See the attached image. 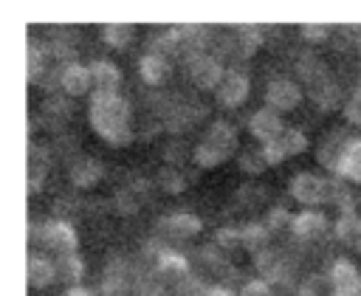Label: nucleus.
<instances>
[{"label": "nucleus", "instance_id": "1", "mask_svg": "<svg viewBox=\"0 0 361 296\" xmlns=\"http://www.w3.org/2000/svg\"><path fill=\"white\" fill-rule=\"evenodd\" d=\"M90 127L113 147L130 144V104L118 93H90Z\"/></svg>", "mask_w": 361, "mask_h": 296}, {"label": "nucleus", "instance_id": "2", "mask_svg": "<svg viewBox=\"0 0 361 296\" xmlns=\"http://www.w3.org/2000/svg\"><path fill=\"white\" fill-rule=\"evenodd\" d=\"M237 147V135L231 130V124L226 121H214L209 127V132L203 135V141L195 149V161L200 166H217L220 161H226Z\"/></svg>", "mask_w": 361, "mask_h": 296}, {"label": "nucleus", "instance_id": "3", "mask_svg": "<svg viewBox=\"0 0 361 296\" xmlns=\"http://www.w3.org/2000/svg\"><path fill=\"white\" fill-rule=\"evenodd\" d=\"M39 240H42V245H45V251H51V254H56L54 259H59V257H71V254H76V234H73V228L68 226V223H62V220H51V223H42V228H39Z\"/></svg>", "mask_w": 361, "mask_h": 296}, {"label": "nucleus", "instance_id": "4", "mask_svg": "<svg viewBox=\"0 0 361 296\" xmlns=\"http://www.w3.org/2000/svg\"><path fill=\"white\" fill-rule=\"evenodd\" d=\"M186 70H189L192 82H195L197 87H206V90H214V87L220 85L223 73H226V68H223L212 54H206V51H200V54H189V59H186Z\"/></svg>", "mask_w": 361, "mask_h": 296}, {"label": "nucleus", "instance_id": "5", "mask_svg": "<svg viewBox=\"0 0 361 296\" xmlns=\"http://www.w3.org/2000/svg\"><path fill=\"white\" fill-rule=\"evenodd\" d=\"M305 147H307V138H305V132H302V130H282L274 141L262 144V149H259V152H262L265 164H282L285 158L299 155Z\"/></svg>", "mask_w": 361, "mask_h": 296}, {"label": "nucleus", "instance_id": "6", "mask_svg": "<svg viewBox=\"0 0 361 296\" xmlns=\"http://www.w3.org/2000/svg\"><path fill=\"white\" fill-rule=\"evenodd\" d=\"M290 195L305 206H319L327 200V180H322L310 172H299L290 180Z\"/></svg>", "mask_w": 361, "mask_h": 296}, {"label": "nucleus", "instance_id": "7", "mask_svg": "<svg viewBox=\"0 0 361 296\" xmlns=\"http://www.w3.org/2000/svg\"><path fill=\"white\" fill-rule=\"evenodd\" d=\"M214 93H217V101H220V104L237 107V104H243L245 96H248V79H245L240 70H226L223 79H220V85L214 87Z\"/></svg>", "mask_w": 361, "mask_h": 296}, {"label": "nucleus", "instance_id": "8", "mask_svg": "<svg viewBox=\"0 0 361 296\" xmlns=\"http://www.w3.org/2000/svg\"><path fill=\"white\" fill-rule=\"evenodd\" d=\"M265 99H268L271 110H290V107L299 104L302 90H299V85H293L290 79H274V82L268 85V90H265Z\"/></svg>", "mask_w": 361, "mask_h": 296}, {"label": "nucleus", "instance_id": "9", "mask_svg": "<svg viewBox=\"0 0 361 296\" xmlns=\"http://www.w3.org/2000/svg\"><path fill=\"white\" fill-rule=\"evenodd\" d=\"M248 127H251V135H254V138H259L262 144H268V141H274V138L282 132V118H279L276 110L262 107V110H257V113L251 116Z\"/></svg>", "mask_w": 361, "mask_h": 296}, {"label": "nucleus", "instance_id": "10", "mask_svg": "<svg viewBox=\"0 0 361 296\" xmlns=\"http://www.w3.org/2000/svg\"><path fill=\"white\" fill-rule=\"evenodd\" d=\"M90 82H93V93H118V85H121V70L102 59V62H93L90 68Z\"/></svg>", "mask_w": 361, "mask_h": 296}, {"label": "nucleus", "instance_id": "11", "mask_svg": "<svg viewBox=\"0 0 361 296\" xmlns=\"http://www.w3.org/2000/svg\"><path fill=\"white\" fill-rule=\"evenodd\" d=\"M361 273L358 268L350 262V259H336L330 273H327V282H330V290L333 293H353V288L358 285Z\"/></svg>", "mask_w": 361, "mask_h": 296}, {"label": "nucleus", "instance_id": "12", "mask_svg": "<svg viewBox=\"0 0 361 296\" xmlns=\"http://www.w3.org/2000/svg\"><path fill=\"white\" fill-rule=\"evenodd\" d=\"M59 82H62V87L68 90V96H85V93L93 87L90 70H87L85 65H79V62H68V65L62 68V73H59Z\"/></svg>", "mask_w": 361, "mask_h": 296}, {"label": "nucleus", "instance_id": "13", "mask_svg": "<svg viewBox=\"0 0 361 296\" xmlns=\"http://www.w3.org/2000/svg\"><path fill=\"white\" fill-rule=\"evenodd\" d=\"M56 282V265L45 254H31L28 257V285L31 288H48Z\"/></svg>", "mask_w": 361, "mask_h": 296}, {"label": "nucleus", "instance_id": "14", "mask_svg": "<svg viewBox=\"0 0 361 296\" xmlns=\"http://www.w3.org/2000/svg\"><path fill=\"white\" fill-rule=\"evenodd\" d=\"M290 228H293V234L299 240H319L324 234L327 223H324V217L319 211H302V214L290 217Z\"/></svg>", "mask_w": 361, "mask_h": 296}, {"label": "nucleus", "instance_id": "15", "mask_svg": "<svg viewBox=\"0 0 361 296\" xmlns=\"http://www.w3.org/2000/svg\"><path fill=\"white\" fill-rule=\"evenodd\" d=\"M336 172H338L341 178H347V180L361 183V138H350V141H347Z\"/></svg>", "mask_w": 361, "mask_h": 296}, {"label": "nucleus", "instance_id": "16", "mask_svg": "<svg viewBox=\"0 0 361 296\" xmlns=\"http://www.w3.org/2000/svg\"><path fill=\"white\" fill-rule=\"evenodd\" d=\"M141 76L147 85H161L169 76V59L158 56V54H144L141 56Z\"/></svg>", "mask_w": 361, "mask_h": 296}, {"label": "nucleus", "instance_id": "17", "mask_svg": "<svg viewBox=\"0 0 361 296\" xmlns=\"http://www.w3.org/2000/svg\"><path fill=\"white\" fill-rule=\"evenodd\" d=\"M296 70H299V76H302L307 85H316V82L327 79V68H324V62H322L316 54H305V56H299Z\"/></svg>", "mask_w": 361, "mask_h": 296}, {"label": "nucleus", "instance_id": "18", "mask_svg": "<svg viewBox=\"0 0 361 296\" xmlns=\"http://www.w3.org/2000/svg\"><path fill=\"white\" fill-rule=\"evenodd\" d=\"M310 99L322 107V110H333L338 104V87L330 79H322L316 85H310Z\"/></svg>", "mask_w": 361, "mask_h": 296}, {"label": "nucleus", "instance_id": "19", "mask_svg": "<svg viewBox=\"0 0 361 296\" xmlns=\"http://www.w3.org/2000/svg\"><path fill=\"white\" fill-rule=\"evenodd\" d=\"M344 147H347V141H344L338 132L330 135V138H324V144H322V149H319V164H324L327 169H336L338 161H341Z\"/></svg>", "mask_w": 361, "mask_h": 296}, {"label": "nucleus", "instance_id": "20", "mask_svg": "<svg viewBox=\"0 0 361 296\" xmlns=\"http://www.w3.org/2000/svg\"><path fill=\"white\" fill-rule=\"evenodd\" d=\"M166 231H172L175 237H195L200 231V220L195 214H172L164 220Z\"/></svg>", "mask_w": 361, "mask_h": 296}, {"label": "nucleus", "instance_id": "21", "mask_svg": "<svg viewBox=\"0 0 361 296\" xmlns=\"http://www.w3.org/2000/svg\"><path fill=\"white\" fill-rule=\"evenodd\" d=\"M130 25H121V23H116V25H104V39L110 42V45H116V48H121V45H127V39H130Z\"/></svg>", "mask_w": 361, "mask_h": 296}, {"label": "nucleus", "instance_id": "22", "mask_svg": "<svg viewBox=\"0 0 361 296\" xmlns=\"http://www.w3.org/2000/svg\"><path fill=\"white\" fill-rule=\"evenodd\" d=\"M327 34H330V25L327 23H305L302 25V37L305 39L319 42V39H327Z\"/></svg>", "mask_w": 361, "mask_h": 296}, {"label": "nucleus", "instance_id": "23", "mask_svg": "<svg viewBox=\"0 0 361 296\" xmlns=\"http://www.w3.org/2000/svg\"><path fill=\"white\" fill-rule=\"evenodd\" d=\"M243 296H274V290H271V285L265 279H251L243 288Z\"/></svg>", "mask_w": 361, "mask_h": 296}, {"label": "nucleus", "instance_id": "24", "mask_svg": "<svg viewBox=\"0 0 361 296\" xmlns=\"http://www.w3.org/2000/svg\"><path fill=\"white\" fill-rule=\"evenodd\" d=\"M240 161H243V169H245V172H262V169H265L262 152H245Z\"/></svg>", "mask_w": 361, "mask_h": 296}, {"label": "nucleus", "instance_id": "25", "mask_svg": "<svg viewBox=\"0 0 361 296\" xmlns=\"http://www.w3.org/2000/svg\"><path fill=\"white\" fill-rule=\"evenodd\" d=\"M344 245H350L353 251H358V254H361V220H355V226H353V231L347 234Z\"/></svg>", "mask_w": 361, "mask_h": 296}, {"label": "nucleus", "instance_id": "26", "mask_svg": "<svg viewBox=\"0 0 361 296\" xmlns=\"http://www.w3.org/2000/svg\"><path fill=\"white\" fill-rule=\"evenodd\" d=\"M344 116H347V121H353V124H361V104H358L355 99H350V101L344 104Z\"/></svg>", "mask_w": 361, "mask_h": 296}, {"label": "nucleus", "instance_id": "27", "mask_svg": "<svg viewBox=\"0 0 361 296\" xmlns=\"http://www.w3.org/2000/svg\"><path fill=\"white\" fill-rule=\"evenodd\" d=\"M285 223H290L288 211H285V209H274L271 217H268V228H276V226H285Z\"/></svg>", "mask_w": 361, "mask_h": 296}, {"label": "nucleus", "instance_id": "28", "mask_svg": "<svg viewBox=\"0 0 361 296\" xmlns=\"http://www.w3.org/2000/svg\"><path fill=\"white\" fill-rule=\"evenodd\" d=\"M62 296H96L90 288H85V285H73V288H68Z\"/></svg>", "mask_w": 361, "mask_h": 296}, {"label": "nucleus", "instance_id": "29", "mask_svg": "<svg viewBox=\"0 0 361 296\" xmlns=\"http://www.w3.org/2000/svg\"><path fill=\"white\" fill-rule=\"evenodd\" d=\"M355 48H358V54H361V28L355 31Z\"/></svg>", "mask_w": 361, "mask_h": 296}, {"label": "nucleus", "instance_id": "30", "mask_svg": "<svg viewBox=\"0 0 361 296\" xmlns=\"http://www.w3.org/2000/svg\"><path fill=\"white\" fill-rule=\"evenodd\" d=\"M353 99H355V101H358V104H361V85H358V90H355V93H353Z\"/></svg>", "mask_w": 361, "mask_h": 296}, {"label": "nucleus", "instance_id": "31", "mask_svg": "<svg viewBox=\"0 0 361 296\" xmlns=\"http://www.w3.org/2000/svg\"><path fill=\"white\" fill-rule=\"evenodd\" d=\"M144 296H166V293H144Z\"/></svg>", "mask_w": 361, "mask_h": 296}, {"label": "nucleus", "instance_id": "32", "mask_svg": "<svg viewBox=\"0 0 361 296\" xmlns=\"http://www.w3.org/2000/svg\"><path fill=\"white\" fill-rule=\"evenodd\" d=\"M333 296H350V293H333Z\"/></svg>", "mask_w": 361, "mask_h": 296}]
</instances>
